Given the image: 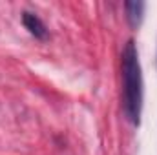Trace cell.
<instances>
[{
    "instance_id": "obj_1",
    "label": "cell",
    "mask_w": 157,
    "mask_h": 155,
    "mask_svg": "<svg viewBox=\"0 0 157 155\" xmlns=\"http://www.w3.org/2000/svg\"><path fill=\"white\" fill-rule=\"evenodd\" d=\"M121 77H122V110L126 119L139 126L143 112V73L139 53L133 40H128L121 55Z\"/></svg>"
},
{
    "instance_id": "obj_2",
    "label": "cell",
    "mask_w": 157,
    "mask_h": 155,
    "mask_svg": "<svg viewBox=\"0 0 157 155\" xmlns=\"http://www.w3.org/2000/svg\"><path fill=\"white\" fill-rule=\"evenodd\" d=\"M144 7H146V4L141 2V0H130V2L124 4L128 24H130L133 29H137V28L141 26V22H143V18H144Z\"/></svg>"
},
{
    "instance_id": "obj_3",
    "label": "cell",
    "mask_w": 157,
    "mask_h": 155,
    "mask_svg": "<svg viewBox=\"0 0 157 155\" xmlns=\"http://www.w3.org/2000/svg\"><path fill=\"white\" fill-rule=\"evenodd\" d=\"M22 24L26 26V29H28V31H29V33H31L35 39L44 40L46 37H48V29H46L44 22L40 20L35 13H29V11H26V13L22 15Z\"/></svg>"
}]
</instances>
